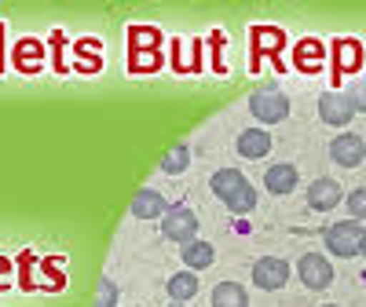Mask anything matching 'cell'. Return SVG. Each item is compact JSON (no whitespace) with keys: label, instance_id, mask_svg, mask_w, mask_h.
I'll use <instances>...</instances> for the list:
<instances>
[{"label":"cell","instance_id":"cell-25","mask_svg":"<svg viewBox=\"0 0 366 307\" xmlns=\"http://www.w3.org/2000/svg\"><path fill=\"white\" fill-rule=\"evenodd\" d=\"M96 307H117V286L110 278H99V289H96Z\"/></svg>","mask_w":366,"mask_h":307},{"label":"cell","instance_id":"cell-23","mask_svg":"<svg viewBox=\"0 0 366 307\" xmlns=\"http://www.w3.org/2000/svg\"><path fill=\"white\" fill-rule=\"evenodd\" d=\"M158 66H162L158 51H129V70L132 74H154Z\"/></svg>","mask_w":366,"mask_h":307},{"label":"cell","instance_id":"cell-31","mask_svg":"<svg viewBox=\"0 0 366 307\" xmlns=\"http://www.w3.org/2000/svg\"><path fill=\"white\" fill-rule=\"evenodd\" d=\"M359 256L366 260V234H362V241H359Z\"/></svg>","mask_w":366,"mask_h":307},{"label":"cell","instance_id":"cell-3","mask_svg":"<svg viewBox=\"0 0 366 307\" xmlns=\"http://www.w3.org/2000/svg\"><path fill=\"white\" fill-rule=\"evenodd\" d=\"M162 234L176 245H187L198 238V216H194V208L187 205H169L165 208V216H162Z\"/></svg>","mask_w":366,"mask_h":307},{"label":"cell","instance_id":"cell-7","mask_svg":"<svg viewBox=\"0 0 366 307\" xmlns=\"http://www.w3.org/2000/svg\"><path fill=\"white\" fill-rule=\"evenodd\" d=\"M253 282L260 286V289H282L286 282H290V263L286 260H279V256H260L257 263H253Z\"/></svg>","mask_w":366,"mask_h":307},{"label":"cell","instance_id":"cell-20","mask_svg":"<svg viewBox=\"0 0 366 307\" xmlns=\"http://www.w3.org/2000/svg\"><path fill=\"white\" fill-rule=\"evenodd\" d=\"M74 51H77V70H84V74H99V66H103V59H99V41L84 37V41L74 44Z\"/></svg>","mask_w":366,"mask_h":307},{"label":"cell","instance_id":"cell-21","mask_svg":"<svg viewBox=\"0 0 366 307\" xmlns=\"http://www.w3.org/2000/svg\"><path fill=\"white\" fill-rule=\"evenodd\" d=\"M129 51H158V44H162V34L158 29H150V26H132L129 29Z\"/></svg>","mask_w":366,"mask_h":307},{"label":"cell","instance_id":"cell-15","mask_svg":"<svg viewBox=\"0 0 366 307\" xmlns=\"http://www.w3.org/2000/svg\"><path fill=\"white\" fill-rule=\"evenodd\" d=\"M253 41H257L253 44V70H257L260 66V55H271V59L279 55V48L286 44V34H282V29H274V26L271 29L267 26H253Z\"/></svg>","mask_w":366,"mask_h":307},{"label":"cell","instance_id":"cell-4","mask_svg":"<svg viewBox=\"0 0 366 307\" xmlns=\"http://www.w3.org/2000/svg\"><path fill=\"white\" fill-rule=\"evenodd\" d=\"M362 234H366V231L359 227V220H341V223H333V227L326 231V249H330L333 256H355Z\"/></svg>","mask_w":366,"mask_h":307},{"label":"cell","instance_id":"cell-5","mask_svg":"<svg viewBox=\"0 0 366 307\" xmlns=\"http://www.w3.org/2000/svg\"><path fill=\"white\" fill-rule=\"evenodd\" d=\"M297 274H300V282L308 289H315V293L330 289V282H333V267L322 253H304L300 263H297Z\"/></svg>","mask_w":366,"mask_h":307},{"label":"cell","instance_id":"cell-11","mask_svg":"<svg viewBox=\"0 0 366 307\" xmlns=\"http://www.w3.org/2000/svg\"><path fill=\"white\" fill-rule=\"evenodd\" d=\"M234 150H238L246 161H260V158H267V154H271V132H264V129H246V132L234 139Z\"/></svg>","mask_w":366,"mask_h":307},{"label":"cell","instance_id":"cell-1","mask_svg":"<svg viewBox=\"0 0 366 307\" xmlns=\"http://www.w3.org/2000/svg\"><path fill=\"white\" fill-rule=\"evenodd\" d=\"M212 194H217L231 212H253L257 208V191H253V183L242 176L238 168H220V172H212Z\"/></svg>","mask_w":366,"mask_h":307},{"label":"cell","instance_id":"cell-9","mask_svg":"<svg viewBox=\"0 0 366 307\" xmlns=\"http://www.w3.org/2000/svg\"><path fill=\"white\" fill-rule=\"evenodd\" d=\"M165 208H169V201H165L162 191H154V187L136 191L132 201H129V212H132L136 220H162V216H165Z\"/></svg>","mask_w":366,"mask_h":307},{"label":"cell","instance_id":"cell-28","mask_svg":"<svg viewBox=\"0 0 366 307\" xmlns=\"http://www.w3.org/2000/svg\"><path fill=\"white\" fill-rule=\"evenodd\" d=\"M51 48H55V70L66 74V63H63V55H59V48H63V34H59V29L51 34Z\"/></svg>","mask_w":366,"mask_h":307},{"label":"cell","instance_id":"cell-14","mask_svg":"<svg viewBox=\"0 0 366 307\" xmlns=\"http://www.w3.org/2000/svg\"><path fill=\"white\" fill-rule=\"evenodd\" d=\"M345 201V194H341V187L333 179H315L312 187H308V205L315 208V212H330V208H337Z\"/></svg>","mask_w":366,"mask_h":307},{"label":"cell","instance_id":"cell-13","mask_svg":"<svg viewBox=\"0 0 366 307\" xmlns=\"http://www.w3.org/2000/svg\"><path fill=\"white\" fill-rule=\"evenodd\" d=\"M11 63H15V70H22V74H41V63H44V44H41V41H34V37L19 41V44H15V51H11Z\"/></svg>","mask_w":366,"mask_h":307},{"label":"cell","instance_id":"cell-33","mask_svg":"<svg viewBox=\"0 0 366 307\" xmlns=\"http://www.w3.org/2000/svg\"><path fill=\"white\" fill-rule=\"evenodd\" d=\"M169 307H183V303H169Z\"/></svg>","mask_w":366,"mask_h":307},{"label":"cell","instance_id":"cell-32","mask_svg":"<svg viewBox=\"0 0 366 307\" xmlns=\"http://www.w3.org/2000/svg\"><path fill=\"white\" fill-rule=\"evenodd\" d=\"M322 307H337V303H322Z\"/></svg>","mask_w":366,"mask_h":307},{"label":"cell","instance_id":"cell-16","mask_svg":"<svg viewBox=\"0 0 366 307\" xmlns=\"http://www.w3.org/2000/svg\"><path fill=\"white\" fill-rule=\"evenodd\" d=\"M322 59H326V48H322L315 37H304V41L293 48V63H297V70H304V74H319V70H322Z\"/></svg>","mask_w":366,"mask_h":307},{"label":"cell","instance_id":"cell-6","mask_svg":"<svg viewBox=\"0 0 366 307\" xmlns=\"http://www.w3.org/2000/svg\"><path fill=\"white\" fill-rule=\"evenodd\" d=\"M319 117L333 129H345L348 121L355 117V106L348 99V91H322L319 96Z\"/></svg>","mask_w":366,"mask_h":307},{"label":"cell","instance_id":"cell-17","mask_svg":"<svg viewBox=\"0 0 366 307\" xmlns=\"http://www.w3.org/2000/svg\"><path fill=\"white\" fill-rule=\"evenodd\" d=\"M183 263H187V271H205V267H212V260H217V249H212V241H187L183 245Z\"/></svg>","mask_w":366,"mask_h":307},{"label":"cell","instance_id":"cell-10","mask_svg":"<svg viewBox=\"0 0 366 307\" xmlns=\"http://www.w3.org/2000/svg\"><path fill=\"white\" fill-rule=\"evenodd\" d=\"M362 66V44L352 37H341L333 44V77H345V74H359Z\"/></svg>","mask_w":366,"mask_h":307},{"label":"cell","instance_id":"cell-29","mask_svg":"<svg viewBox=\"0 0 366 307\" xmlns=\"http://www.w3.org/2000/svg\"><path fill=\"white\" fill-rule=\"evenodd\" d=\"M212 59H217V74H224V63H220V51H224V34H212Z\"/></svg>","mask_w":366,"mask_h":307},{"label":"cell","instance_id":"cell-22","mask_svg":"<svg viewBox=\"0 0 366 307\" xmlns=\"http://www.w3.org/2000/svg\"><path fill=\"white\" fill-rule=\"evenodd\" d=\"M187 165H191V150H187V146H172L165 158H162V172H165V176L187 172Z\"/></svg>","mask_w":366,"mask_h":307},{"label":"cell","instance_id":"cell-30","mask_svg":"<svg viewBox=\"0 0 366 307\" xmlns=\"http://www.w3.org/2000/svg\"><path fill=\"white\" fill-rule=\"evenodd\" d=\"M4 34H8V26L0 22V44H4ZM4 66H8V63H4V51H0V70H4Z\"/></svg>","mask_w":366,"mask_h":307},{"label":"cell","instance_id":"cell-12","mask_svg":"<svg viewBox=\"0 0 366 307\" xmlns=\"http://www.w3.org/2000/svg\"><path fill=\"white\" fill-rule=\"evenodd\" d=\"M297 179H300V172H297L293 161H274L264 172V187L271 194H290V191H297Z\"/></svg>","mask_w":366,"mask_h":307},{"label":"cell","instance_id":"cell-2","mask_svg":"<svg viewBox=\"0 0 366 307\" xmlns=\"http://www.w3.org/2000/svg\"><path fill=\"white\" fill-rule=\"evenodd\" d=\"M249 114L257 121H264V125H279V121L290 117V99L274 84H264V88H257L249 96Z\"/></svg>","mask_w":366,"mask_h":307},{"label":"cell","instance_id":"cell-26","mask_svg":"<svg viewBox=\"0 0 366 307\" xmlns=\"http://www.w3.org/2000/svg\"><path fill=\"white\" fill-rule=\"evenodd\" d=\"M348 212H352V220H366V187H355L348 198Z\"/></svg>","mask_w":366,"mask_h":307},{"label":"cell","instance_id":"cell-19","mask_svg":"<svg viewBox=\"0 0 366 307\" xmlns=\"http://www.w3.org/2000/svg\"><path fill=\"white\" fill-rule=\"evenodd\" d=\"M212 307H249V293L242 289L238 282H220L212 289Z\"/></svg>","mask_w":366,"mask_h":307},{"label":"cell","instance_id":"cell-8","mask_svg":"<svg viewBox=\"0 0 366 307\" xmlns=\"http://www.w3.org/2000/svg\"><path fill=\"white\" fill-rule=\"evenodd\" d=\"M330 158L337 161L341 168H355V165H362V158H366V143H362V136H355V132H341L337 139L330 143Z\"/></svg>","mask_w":366,"mask_h":307},{"label":"cell","instance_id":"cell-27","mask_svg":"<svg viewBox=\"0 0 366 307\" xmlns=\"http://www.w3.org/2000/svg\"><path fill=\"white\" fill-rule=\"evenodd\" d=\"M348 99H352V106H355L359 114H366V81H355V84H352Z\"/></svg>","mask_w":366,"mask_h":307},{"label":"cell","instance_id":"cell-18","mask_svg":"<svg viewBox=\"0 0 366 307\" xmlns=\"http://www.w3.org/2000/svg\"><path fill=\"white\" fill-rule=\"evenodd\" d=\"M165 289H169L172 303H187V300H194V293H198L194 271H179V274H172V278L165 282Z\"/></svg>","mask_w":366,"mask_h":307},{"label":"cell","instance_id":"cell-24","mask_svg":"<svg viewBox=\"0 0 366 307\" xmlns=\"http://www.w3.org/2000/svg\"><path fill=\"white\" fill-rule=\"evenodd\" d=\"M172 66H176L179 74H194V70H198V63H194V48H191V51H183V41H176V44H172Z\"/></svg>","mask_w":366,"mask_h":307}]
</instances>
